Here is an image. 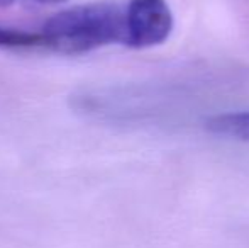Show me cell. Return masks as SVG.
Listing matches in <instances>:
<instances>
[{
  "mask_svg": "<svg viewBox=\"0 0 249 248\" xmlns=\"http://www.w3.org/2000/svg\"><path fill=\"white\" fill-rule=\"evenodd\" d=\"M173 31V14L166 0H129L125 7L124 44L129 48L158 46Z\"/></svg>",
  "mask_w": 249,
  "mask_h": 248,
  "instance_id": "7a4b0ae2",
  "label": "cell"
},
{
  "mask_svg": "<svg viewBox=\"0 0 249 248\" xmlns=\"http://www.w3.org/2000/svg\"><path fill=\"white\" fill-rule=\"evenodd\" d=\"M16 0H0V7H7V5H12Z\"/></svg>",
  "mask_w": 249,
  "mask_h": 248,
  "instance_id": "8992f818",
  "label": "cell"
},
{
  "mask_svg": "<svg viewBox=\"0 0 249 248\" xmlns=\"http://www.w3.org/2000/svg\"><path fill=\"white\" fill-rule=\"evenodd\" d=\"M0 48L5 50H33L48 48L43 33H27L10 27H0Z\"/></svg>",
  "mask_w": 249,
  "mask_h": 248,
  "instance_id": "277c9868",
  "label": "cell"
},
{
  "mask_svg": "<svg viewBox=\"0 0 249 248\" xmlns=\"http://www.w3.org/2000/svg\"><path fill=\"white\" fill-rule=\"evenodd\" d=\"M36 2H39V3H61V2H65V0H36Z\"/></svg>",
  "mask_w": 249,
  "mask_h": 248,
  "instance_id": "5b68a950",
  "label": "cell"
},
{
  "mask_svg": "<svg viewBox=\"0 0 249 248\" xmlns=\"http://www.w3.org/2000/svg\"><path fill=\"white\" fill-rule=\"evenodd\" d=\"M205 128L212 134L249 143V111L217 114L205 121Z\"/></svg>",
  "mask_w": 249,
  "mask_h": 248,
  "instance_id": "3957f363",
  "label": "cell"
},
{
  "mask_svg": "<svg viewBox=\"0 0 249 248\" xmlns=\"http://www.w3.org/2000/svg\"><path fill=\"white\" fill-rule=\"evenodd\" d=\"M48 50L83 55L112 43L124 44L125 9L112 2L83 3L58 12L43 27Z\"/></svg>",
  "mask_w": 249,
  "mask_h": 248,
  "instance_id": "6da1fadb",
  "label": "cell"
}]
</instances>
